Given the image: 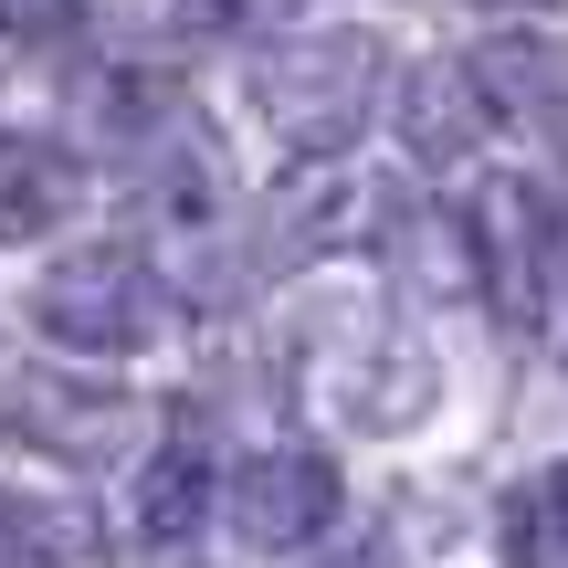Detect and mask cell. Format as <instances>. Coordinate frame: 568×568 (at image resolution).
<instances>
[{"mask_svg": "<svg viewBox=\"0 0 568 568\" xmlns=\"http://www.w3.org/2000/svg\"><path fill=\"white\" fill-rule=\"evenodd\" d=\"M201 516H211V453L201 443H169L159 464L138 474V537H148V548H190Z\"/></svg>", "mask_w": 568, "mask_h": 568, "instance_id": "cell-9", "label": "cell"}, {"mask_svg": "<svg viewBox=\"0 0 568 568\" xmlns=\"http://www.w3.org/2000/svg\"><path fill=\"white\" fill-rule=\"evenodd\" d=\"M316 400L337 410V422H358V432H410V422L432 410V358H422V337H400L389 316L347 326L337 347H316Z\"/></svg>", "mask_w": 568, "mask_h": 568, "instance_id": "cell-4", "label": "cell"}, {"mask_svg": "<svg viewBox=\"0 0 568 568\" xmlns=\"http://www.w3.org/2000/svg\"><path fill=\"white\" fill-rule=\"evenodd\" d=\"M274 11H284V0H169V21H180V32H201V42H222V32H264Z\"/></svg>", "mask_w": 568, "mask_h": 568, "instance_id": "cell-12", "label": "cell"}, {"mask_svg": "<svg viewBox=\"0 0 568 568\" xmlns=\"http://www.w3.org/2000/svg\"><path fill=\"white\" fill-rule=\"evenodd\" d=\"M485 11H548V0H485Z\"/></svg>", "mask_w": 568, "mask_h": 568, "instance_id": "cell-15", "label": "cell"}, {"mask_svg": "<svg viewBox=\"0 0 568 568\" xmlns=\"http://www.w3.org/2000/svg\"><path fill=\"white\" fill-rule=\"evenodd\" d=\"M474 138H485V95L464 84V63H422V74L400 84V148L422 169H453Z\"/></svg>", "mask_w": 568, "mask_h": 568, "instance_id": "cell-8", "label": "cell"}, {"mask_svg": "<svg viewBox=\"0 0 568 568\" xmlns=\"http://www.w3.org/2000/svg\"><path fill=\"white\" fill-rule=\"evenodd\" d=\"M0 432L53 453V464H105V453H126V432H138V400L105 389V379H11Z\"/></svg>", "mask_w": 568, "mask_h": 568, "instance_id": "cell-5", "label": "cell"}, {"mask_svg": "<svg viewBox=\"0 0 568 568\" xmlns=\"http://www.w3.org/2000/svg\"><path fill=\"white\" fill-rule=\"evenodd\" d=\"M464 243H474V295H495V316L548 326V295H558V211H548V190L495 180L485 211L464 222Z\"/></svg>", "mask_w": 568, "mask_h": 568, "instance_id": "cell-3", "label": "cell"}, {"mask_svg": "<svg viewBox=\"0 0 568 568\" xmlns=\"http://www.w3.org/2000/svg\"><path fill=\"white\" fill-rule=\"evenodd\" d=\"M232 527L264 558L316 548V537L337 527V474H326L316 453H253V464L232 474Z\"/></svg>", "mask_w": 568, "mask_h": 568, "instance_id": "cell-6", "label": "cell"}, {"mask_svg": "<svg viewBox=\"0 0 568 568\" xmlns=\"http://www.w3.org/2000/svg\"><path fill=\"white\" fill-rule=\"evenodd\" d=\"M0 558H21V568H74V558H95V516H84V506H53V495H11V506H0Z\"/></svg>", "mask_w": 568, "mask_h": 568, "instance_id": "cell-10", "label": "cell"}, {"mask_svg": "<svg viewBox=\"0 0 568 568\" xmlns=\"http://www.w3.org/2000/svg\"><path fill=\"white\" fill-rule=\"evenodd\" d=\"M368 211H389V201L358 169H316V180H295V243H316V253L326 243H368V232H379Z\"/></svg>", "mask_w": 568, "mask_h": 568, "instance_id": "cell-11", "label": "cell"}, {"mask_svg": "<svg viewBox=\"0 0 568 568\" xmlns=\"http://www.w3.org/2000/svg\"><path fill=\"white\" fill-rule=\"evenodd\" d=\"M84 0H0V42H74Z\"/></svg>", "mask_w": 568, "mask_h": 568, "instance_id": "cell-13", "label": "cell"}, {"mask_svg": "<svg viewBox=\"0 0 568 568\" xmlns=\"http://www.w3.org/2000/svg\"><path fill=\"white\" fill-rule=\"evenodd\" d=\"M32 326L74 358H138V347L169 337V284L126 243H84L32 284Z\"/></svg>", "mask_w": 568, "mask_h": 568, "instance_id": "cell-2", "label": "cell"}, {"mask_svg": "<svg viewBox=\"0 0 568 568\" xmlns=\"http://www.w3.org/2000/svg\"><path fill=\"white\" fill-rule=\"evenodd\" d=\"M537 126H548V138H558V159H568V74L548 84V95H537Z\"/></svg>", "mask_w": 568, "mask_h": 568, "instance_id": "cell-14", "label": "cell"}, {"mask_svg": "<svg viewBox=\"0 0 568 568\" xmlns=\"http://www.w3.org/2000/svg\"><path fill=\"white\" fill-rule=\"evenodd\" d=\"M84 201V159L53 138H0V243H32V232L74 222Z\"/></svg>", "mask_w": 568, "mask_h": 568, "instance_id": "cell-7", "label": "cell"}, {"mask_svg": "<svg viewBox=\"0 0 568 568\" xmlns=\"http://www.w3.org/2000/svg\"><path fill=\"white\" fill-rule=\"evenodd\" d=\"M379 84H389V63H379L368 32H305V42H274V53L253 63V116H264L295 159H337L368 126Z\"/></svg>", "mask_w": 568, "mask_h": 568, "instance_id": "cell-1", "label": "cell"}]
</instances>
